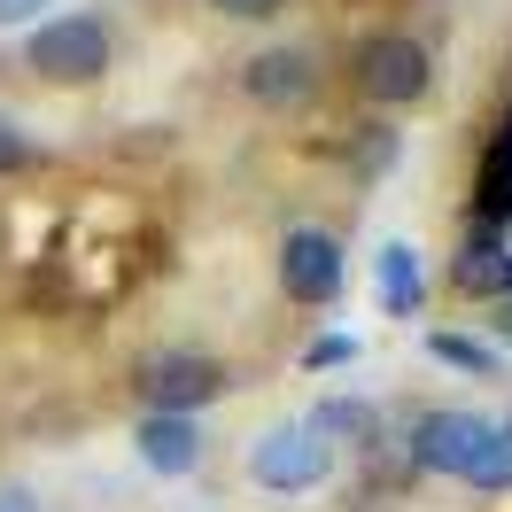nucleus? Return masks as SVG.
<instances>
[{
  "label": "nucleus",
  "mask_w": 512,
  "mask_h": 512,
  "mask_svg": "<svg viewBox=\"0 0 512 512\" xmlns=\"http://www.w3.org/2000/svg\"><path fill=\"white\" fill-rule=\"evenodd\" d=\"M109 55H117V39H109V24H101L94 8L39 16L32 39H24V63H32L47 86H94V78H109Z\"/></svg>",
  "instance_id": "1"
},
{
  "label": "nucleus",
  "mask_w": 512,
  "mask_h": 512,
  "mask_svg": "<svg viewBox=\"0 0 512 512\" xmlns=\"http://www.w3.org/2000/svg\"><path fill=\"white\" fill-rule=\"evenodd\" d=\"M334 474V450L311 435V419H280L249 443V481L256 489H280V497H303Z\"/></svg>",
  "instance_id": "2"
},
{
  "label": "nucleus",
  "mask_w": 512,
  "mask_h": 512,
  "mask_svg": "<svg viewBox=\"0 0 512 512\" xmlns=\"http://www.w3.org/2000/svg\"><path fill=\"white\" fill-rule=\"evenodd\" d=\"M427 86H435V63H427V47L412 32H373L357 47V94L373 109H412Z\"/></svg>",
  "instance_id": "3"
},
{
  "label": "nucleus",
  "mask_w": 512,
  "mask_h": 512,
  "mask_svg": "<svg viewBox=\"0 0 512 512\" xmlns=\"http://www.w3.org/2000/svg\"><path fill=\"white\" fill-rule=\"evenodd\" d=\"M132 381H140V404H148V412L194 419L210 396H225V365L202 357V350H156V357H140Z\"/></svg>",
  "instance_id": "4"
},
{
  "label": "nucleus",
  "mask_w": 512,
  "mask_h": 512,
  "mask_svg": "<svg viewBox=\"0 0 512 512\" xmlns=\"http://www.w3.org/2000/svg\"><path fill=\"white\" fill-rule=\"evenodd\" d=\"M489 427H497V419H481V412H427L404 450H412L419 474L466 481V474H474V458H481V443H489Z\"/></svg>",
  "instance_id": "5"
},
{
  "label": "nucleus",
  "mask_w": 512,
  "mask_h": 512,
  "mask_svg": "<svg viewBox=\"0 0 512 512\" xmlns=\"http://www.w3.org/2000/svg\"><path fill=\"white\" fill-rule=\"evenodd\" d=\"M280 295L288 303H334L342 295V241L326 225H295L280 241Z\"/></svg>",
  "instance_id": "6"
},
{
  "label": "nucleus",
  "mask_w": 512,
  "mask_h": 512,
  "mask_svg": "<svg viewBox=\"0 0 512 512\" xmlns=\"http://www.w3.org/2000/svg\"><path fill=\"white\" fill-rule=\"evenodd\" d=\"M241 94L256 101V109H303V101H319V55L311 47H264V55H249L241 63Z\"/></svg>",
  "instance_id": "7"
},
{
  "label": "nucleus",
  "mask_w": 512,
  "mask_h": 512,
  "mask_svg": "<svg viewBox=\"0 0 512 512\" xmlns=\"http://www.w3.org/2000/svg\"><path fill=\"white\" fill-rule=\"evenodd\" d=\"M466 233H489V241H505V233H512V117L489 132V148H481V163H474Z\"/></svg>",
  "instance_id": "8"
},
{
  "label": "nucleus",
  "mask_w": 512,
  "mask_h": 512,
  "mask_svg": "<svg viewBox=\"0 0 512 512\" xmlns=\"http://www.w3.org/2000/svg\"><path fill=\"white\" fill-rule=\"evenodd\" d=\"M450 295H466V303H505L512 295V241L466 233V249L450 256Z\"/></svg>",
  "instance_id": "9"
},
{
  "label": "nucleus",
  "mask_w": 512,
  "mask_h": 512,
  "mask_svg": "<svg viewBox=\"0 0 512 512\" xmlns=\"http://www.w3.org/2000/svg\"><path fill=\"white\" fill-rule=\"evenodd\" d=\"M132 450H140V466H156V474H194V466H202V427H194V419H171V412H140Z\"/></svg>",
  "instance_id": "10"
},
{
  "label": "nucleus",
  "mask_w": 512,
  "mask_h": 512,
  "mask_svg": "<svg viewBox=\"0 0 512 512\" xmlns=\"http://www.w3.org/2000/svg\"><path fill=\"white\" fill-rule=\"evenodd\" d=\"M373 295H381L388 319H412L419 303H427V272H419V249H412V241H388V249L373 256Z\"/></svg>",
  "instance_id": "11"
},
{
  "label": "nucleus",
  "mask_w": 512,
  "mask_h": 512,
  "mask_svg": "<svg viewBox=\"0 0 512 512\" xmlns=\"http://www.w3.org/2000/svg\"><path fill=\"white\" fill-rule=\"evenodd\" d=\"M311 435H319L326 450H373L381 443V412H373V404H365V396H326L319 412H311Z\"/></svg>",
  "instance_id": "12"
},
{
  "label": "nucleus",
  "mask_w": 512,
  "mask_h": 512,
  "mask_svg": "<svg viewBox=\"0 0 512 512\" xmlns=\"http://www.w3.org/2000/svg\"><path fill=\"white\" fill-rule=\"evenodd\" d=\"M427 357H435V365H458V373H474V381H489V373H497V350H489V342H474V334H450V326H435V334H427Z\"/></svg>",
  "instance_id": "13"
},
{
  "label": "nucleus",
  "mask_w": 512,
  "mask_h": 512,
  "mask_svg": "<svg viewBox=\"0 0 512 512\" xmlns=\"http://www.w3.org/2000/svg\"><path fill=\"white\" fill-rule=\"evenodd\" d=\"M466 489H481V497H505V489H512V419H505V427H489V443H481Z\"/></svg>",
  "instance_id": "14"
},
{
  "label": "nucleus",
  "mask_w": 512,
  "mask_h": 512,
  "mask_svg": "<svg viewBox=\"0 0 512 512\" xmlns=\"http://www.w3.org/2000/svg\"><path fill=\"white\" fill-rule=\"evenodd\" d=\"M396 156H404V140H396L388 125H357V132H350V171H357V179L396 171Z\"/></svg>",
  "instance_id": "15"
},
{
  "label": "nucleus",
  "mask_w": 512,
  "mask_h": 512,
  "mask_svg": "<svg viewBox=\"0 0 512 512\" xmlns=\"http://www.w3.org/2000/svg\"><path fill=\"white\" fill-rule=\"evenodd\" d=\"M24 163H32V140H24V125H16L8 109H0V179H16Z\"/></svg>",
  "instance_id": "16"
},
{
  "label": "nucleus",
  "mask_w": 512,
  "mask_h": 512,
  "mask_svg": "<svg viewBox=\"0 0 512 512\" xmlns=\"http://www.w3.org/2000/svg\"><path fill=\"white\" fill-rule=\"evenodd\" d=\"M350 357H357L350 334H319V342L303 350V365H311V373H326V365H350Z\"/></svg>",
  "instance_id": "17"
},
{
  "label": "nucleus",
  "mask_w": 512,
  "mask_h": 512,
  "mask_svg": "<svg viewBox=\"0 0 512 512\" xmlns=\"http://www.w3.org/2000/svg\"><path fill=\"white\" fill-rule=\"evenodd\" d=\"M210 8H218V16H233V24H272L288 0H210Z\"/></svg>",
  "instance_id": "18"
},
{
  "label": "nucleus",
  "mask_w": 512,
  "mask_h": 512,
  "mask_svg": "<svg viewBox=\"0 0 512 512\" xmlns=\"http://www.w3.org/2000/svg\"><path fill=\"white\" fill-rule=\"evenodd\" d=\"M0 512H39V497L24 489V481H0Z\"/></svg>",
  "instance_id": "19"
},
{
  "label": "nucleus",
  "mask_w": 512,
  "mask_h": 512,
  "mask_svg": "<svg viewBox=\"0 0 512 512\" xmlns=\"http://www.w3.org/2000/svg\"><path fill=\"white\" fill-rule=\"evenodd\" d=\"M47 0H0V24H39Z\"/></svg>",
  "instance_id": "20"
},
{
  "label": "nucleus",
  "mask_w": 512,
  "mask_h": 512,
  "mask_svg": "<svg viewBox=\"0 0 512 512\" xmlns=\"http://www.w3.org/2000/svg\"><path fill=\"white\" fill-rule=\"evenodd\" d=\"M489 326H497V342H512V295L497 303V319H489Z\"/></svg>",
  "instance_id": "21"
}]
</instances>
